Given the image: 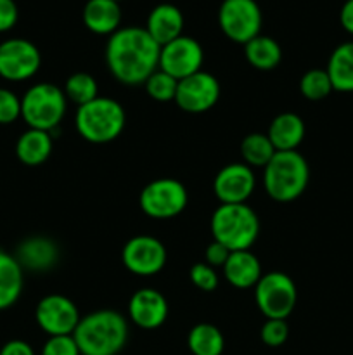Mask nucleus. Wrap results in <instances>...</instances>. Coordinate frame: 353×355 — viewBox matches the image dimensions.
<instances>
[{
    "mask_svg": "<svg viewBox=\"0 0 353 355\" xmlns=\"http://www.w3.org/2000/svg\"><path fill=\"white\" fill-rule=\"evenodd\" d=\"M161 47L145 28L125 26L114 31L106 45V62L111 75L123 85H144L159 68Z\"/></svg>",
    "mask_w": 353,
    "mask_h": 355,
    "instance_id": "nucleus-1",
    "label": "nucleus"
},
{
    "mask_svg": "<svg viewBox=\"0 0 353 355\" xmlns=\"http://www.w3.org/2000/svg\"><path fill=\"white\" fill-rule=\"evenodd\" d=\"M82 355H118L128 342V322L116 311L83 315L73 333Z\"/></svg>",
    "mask_w": 353,
    "mask_h": 355,
    "instance_id": "nucleus-2",
    "label": "nucleus"
},
{
    "mask_svg": "<svg viewBox=\"0 0 353 355\" xmlns=\"http://www.w3.org/2000/svg\"><path fill=\"white\" fill-rule=\"evenodd\" d=\"M310 180V168L298 151H277L263 168L265 193L279 203H289L305 193Z\"/></svg>",
    "mask_w": 353,
    "mask_h": 355,
    "instance_id": "nucleus-3",
    "label": "nucleus"
},
{
    "mask_svg": "<svg viewBox=\"0 0 353 355\" xmlns=\"http://www.w3.org/2000/svg\"><path fill=\"white\" fill-rule=\"evenodd\" d=\"M127 114L123 106L111 97H97L78 106L75 114V127L80 137L92 144H107L123 132Z\"/></svg>",
    "mask_w": 353,
    "mask_h": 355,
    "instance_id": "nucleus-4",
    "label": "nucleus"
},
{
    "mask_svg": "<svg viewBox=\"0 0 353 355\" xmlns=\"http://www.w3.org/2000/svg\"><path fill=\"white\" fill-rule=\"evenodd\" d=\"M213 241L221 243L230 252L249 250L260 236V218L246 203L220 205L211 215Z\"/></svg>",
    "mask_w": 353,
    "mask_h": 355,
    "instance_id": "nucleus-5",
    "label": "nucleus"
},
{
    "mask_svg": "<svg viewBox=\"0 0 353 355\" xmlns=\"http://www.w3.org/2000/svg\"><path fill=\"white\" fill-rule=\"evenodd\" d=\"M68 107L64 90L48 82L31 85L21 97V118L28 128L51 132L61 125Z\"/></svg>",
    "mask_w": 353,
    "mask_h": 355,
    "instance_id": "nucleus-6",
    "label": "nucleus"
},
{
    "mask_svg": "<svg viewBox=\"0 0 353 355\" xmlns=\"http://www.w3.org/2000/svg\"><path fill=\"white\" fill-rule=\"evenodd\" d=\"M296 284L287 274H263L255 286V302L266 319H287L296 307Z\"/></svg>",
    "mask_w": 353,
    "mask_h": 355,
    "instance_id": "nucleus-7",
    "label": "nucleus"
},
{
    "mask_svg": "<svg viewBox=\"0 0 353 355\" xmlns=\"http://www.w3.org/2000/svg\"><path fill=\"white\" fill-rule=\"evenodd\" d=\"M189 201L185 186L176 179H156L138 196L141 210L156 220H166L182 214Z\"/></svg>",
    "mask_w": 353,
    "mask_h": 355,
    "instance_id": "nucleus-8",
    "label": "nucleus"
},
{
    "mask_svg": "<svg viewBox=\"0 0 353 355\" xmlns=\"http://www.w3.org/2000/svg\"><path fill=\"white\" fill-rule=\"evenodd\" d=\"M218 24L228 40L246 45L262 31V9L256 0H224L218 9Z\"/></svg>",
    "mask_w": 353,
    "mask_h": 355,
    "instance_id": "nucleus-9",
    "label": "nucleus"
},
{
    "mask_svg": "<svg viewBox=\"0 0 353 355\" xmlns=\"http://www.w3.org/2000/svg\"><path fill=\"white\" fill-rule=\"evenodd\" d=\"M42 54L37 45L24 38H9L0 44V76L9 82H24L37 75Z\"/></svg>",
    "mask_w": 353,
    "mask_h": 355,
    "instance_id": "nucleus-10",
    "label": "nucleus"
},
{
    "mask_svg": "<svg viewBox=\"0 0 353 355\" xmlns=\"http://www.w3.org/2000/svg\"><path fill=\"white\" fill-rule=\"evenodd\" d=\"M121 260L135 276H156L166 266V248L154 236H135L121 250Z\"/></svg>",
    "mask_w": 353,
    "mask_h": 355,
    "instance_id": "nucleus-11",
    "label": "nucleus"
},
{
    "mask_svg": "<svg viewBox=\"0 0 353 355\" xmlns=\"http://www.w3.org/2000/svg\"><path fill=\"white\" fill-rule=\"evenodd\" d=\"M203 62L204 52L201 44L196 38L185 35L163 45L159 52V69L172 75L179 82L201 71Z\"/></svg>",
    "mask_w": 353,
    "mask_h": 355,
    "instance_id": "nucleus-12",
    "label": "nucleus"
},
{
    "mask_svg": "<svg viewBox=\"0 0 353 355\" xmlns=\"http://www.w3.org/2000/svg\"><path fill=\"white\" fill-rule=\"evenodd\" d=\"M37 324L48 336L73 335L78 326L80 315L75 302L69 300L64 295H47L42 298L35 311Z\"/></svg>",
    "mask_w": 353,
    "mask_h": 355,
    "instance_id": "nucleus-13",
    "label": "nucleus"
},
{
    "mask_svg": "<svg viewBox=\"0 0 353 355\" xmlns=\"http://www.w3.org/2000/svg\"><path fill=\"white\" fill-rule=\"evenodd\" d=\"M218 99H220V83L211 73L203 69L180 80L176 87L175 103L185 113H206L218 103Z\"/></svg>",
    "mask_w": 353,
    "mask_h": 355,
    "instance_id": "nucleus-14",
    "label": "nucleus"
},
{
    "mask_svg": "<svg viewBox=\"0 0 353 355\" xmlns=\"http://www.w3.org/2000/svg\"><path fill=\"white\" fill-rule=\"evenodd\" d=\"M256 179L253 168L246 163H230L217 173L213 193L220 205L246 203L255 191Z\"/></svg>",
    "mask_w": 353,
    "mask_h": 355,
    "instance_id": "nucleus-15",
    "label": "nucleus"
},
{
    "mask_svg": "<svg viewBox=\"0 0 353 355\" xmlns=\"http://www.w3.org/2000/svg\"><path fill=\"white\" fill-rule=\"evenodd\" d=\"M128 318L141 329H158L168 318V302L161 291L142 288L128 302Z\"/></svg>",
    "mask_w": 353,
    "mask_h": 355,
    "instance_id": "nucleus-16",
    "label": "nucleus"
},
{
    "mask_svg": "<svg viewBox=\"0 0 353 355\" xmlns=\"http://www.w3.org/2000/svg\"><path fill=\"white\" fill-rule=\"evenodd\" d=\"M145 30L151 35L152 40L163 47L168 42L182 37L183 31V14L173 3H158L154 9L149 12Z\"/></svg>",
    "mask_w": 353,
    "mask_h": 355,
    "instance_id": "nucleus-17",
    "label": "nucleus"
},
{
    "mask_svg": "<svg viewBox=\"0 0 353 355\" xmlns=\"http://www.w3.org/2000/svg\"><path fill=\"white\" fill-rule=\"evenodd\" d=\"M221 269H224V276L227 283L232 284L234 288H239V290L255 288L260 277L263 276L260 260L249 250L232 252Z\"/></svg>",
    "mask_w": 353,
    "mask_h": 355,
    "instance_id": "nucleus-18",
    "label": "nucleus"
},
{
    "mask_svg": "<svg viewBox=\"0 0 353 355\" xmlns=\"http://www.w3.org/2000/svg\"><path fill=\"white\" fill-rule=\"evenodd\" d=\"M120 2L114 0H87L83 7V23L96 35H113L121 24Z\"/></svg>",
    "mask_w": 353,
    "mask_h": 355,
    "instance_id": "nucleus-19",
    "label": "nucleus"
},
{
    "mask_svg": "<svg viewBox=\"0 0 353 355\" xmlns=\"http://www.w3.org/2000/svg\"><path fill=\"white\" fill-rule=\"evenodd\" d=\"M16 259L23 269L48 270L57 262L59 250L52 239L35 236L21 243Z\"/></svg>",
    "mask_w": 353,
    "mask_h": 355,
    "instance_id": "nucleus-20",
    "label": "nucleus"
},
{
    "mask_svg": "<svg viewBox=\"0 0 353 355\" xmlns=\"http://www.w3.org/2000/svg\"><path fill=\"white\" fill-rule=\"evenodd\" d=\"M270 142L275 151H296L305 139V121L296 113H280L270 123Z\"/></svg>",
    "mask_w": 353,
    "mask_h": 355,
    "instance_id": "nucleus-21",
    "label": "nucleus"
},
{
    "mask_svg": "<svg viewBox=\"0 0 353 355\" xmlns=\"http://www.w3.org/2000/svg\"><path fill=\"white\" fill-rule=\"evenodd\" d=\"M52 134L51 132L28 128L19 135L16 142V156L23 165L38 166L48 159L52 155Z\"/></svg>",
    "mask_w": 353,
    "mask_h": 355,
    "instance_id": "nucleus-22",
    "label": "nucleus"
},
{
    "mask_svg": "<svg viewBox=\"0 0 353 355\" xmlns=\"http://www.w3.org/2000/svg\"><path fill=\"white\" fill-rule=\"evenodd\" d=\"M23 270L16 257L0 250V311L19 300L24 286Z\"/></svg>",
    "mask_w": 353,
    "mask_h": 355,
    "instance_id": "nucleus-23",
    "label": "nucleus"
},
{
    "mask_svg": "<svg viewBox=\"0 0 353 355\" xmlns=\"http://www.w3.org/2000/svg\"><path fill=\"white\" fill-rule=\"evenodd\" d=\"M329 78L332 89L338 92H353V42L339 44L327 61Z\"/></svg>",
    "mask_w": 353,
    "mask_h": 355,
    "instance_id": "nucleus-24",
    "label": "nucleus"
},
{
    "mask_svg": "<svg viewBox=\"0 0 353 355\" xmlns=\"http://www.w3.org/2000/svg\"><path fill=\"white\" fill-rule=\"evenodd\" d=\"M244 55L255 69L270 71L279 66L282 59V49L272 37L260 33L244 45Z\"/></svg>",
    "mask_w": 353,
    "mask_h": 355,
    "instance_id": "nucleus-25",
    "label": "nucleus"
},
{
    "mask_svg": "<svg viewBox=\"0 0 353 355\" xmlns=\"http://www.w3.org/2000/svg\"><path fill=\"white\" fill-rule=\"evenodd\" d=\"M187 347L192 355H221L225 349V338L217 326L201 322L189 331Z\"/></svg>",
    "mask_w": 353,
    "mask_h": 355,
    "instance_id": "nucleus-26",
    "label": "nucleus"
},
{
    "mask_svg": "<svg viewBox=\"0 0 353 355\" xmlns=\"http://www.w3.org/2000/svg\"><path fill=\"white\" fill-rule=\"evenodd\" d=\"M275 153L266 134L253 132L241 141V156L249 168H265Z\"/></svg>",
    "mask_w": 353,
    "mask_h": 355,
    "instance_id": "nucleus-27",
    "label": "nucleus"
},
{
    "mask_svg": "<svg viewBox=\"0 0 353 355\" xmlns=\"http://www.w3.org/2000/svg\"><path fill=\"white\" fill-rule=\"evenodd\" d=\"M64 94L66 99L73 101L76 106H83V104L99 97V85H97V80L92 75L85 71H78L73 73L66 80Z\"/></svg>",
    "mask_w": 353,
    "mask_h": 355,
    "instance_id": "nucleus-28",
    "label": "nucleus"
},
{
    "mask_svg": "<svg viewBox=\"0 0 353 355\" xmlns=\"http://www.w3.org/2000/svg\"><path fill=\"white\" fill-rule=\"evenodd\" d=\"M301 96L308 101H322L331 96L332 83L325 69H310L300 80Z\"/></svg>",
    "mask_w": 353,
    "mask_h": 355,
    "instance_id": "nucleus-29",
    "label": "nucleus"
},
{
    "mask_svg": "<svg viewBox=\"0 0 353 355\" xmlns=\"http://www.w3.org/2000/svg\"><path fill=\"white\" fill-rule=\"evenodd\" d=\"M144 87L151 99L158 101V103H170V101H175L179 80L158 68L145 80Z\"/></svg>",
    "mask_w": 353,
    "mask_h": 355,
    "instance_id": "nucleus-30",
    "label": "nucleus"
},
{
    "mask_svg": "<svg viewBox=\"0 0 353 355\" xmlns=\"http://www.w3.org/2000/svg\"><path fill=\"white\" fill-rule=\"evenodd\" d=\"M262 342L266 347H280L286 343L287 336H289V326H287L286 319H266L262 326Z\"/></svg>",
    "mask_w": 353,
    "mask_h": 355,
    "instance_id": "nucleus-31",
    "label": "nucleus"
},
{
    "mask_svg": "<svg viewBox=\"0 0 353 355\" xmlns=\"http://www.w3.org/2000/svg\"><path fill=\"white\" fill-rule=\"evenodd\" d=\"M189 277L194 286L199 288L201 291H206V293H211L218 288L217 270H215V267L208 266L206 262L194 263L189 270Z\"/></svg>",
    "mask_w": 353,
    "mask_h": 355,
    "instance_id": "nucleus-32",
    "label": "nucleus"
},
{
    "mask_svg": "<svg viewBox=\"0 0 353 355\" xmlns=\"http://www.w3.org/2000/svg\"><path fill=\"white\" fill-rule=\"evenodd\" d=\"M21 118V99L9 89L0 87V125H9Z\"/></svg>",
    "mask_w": 353,
    "mask_h": 355,
    "instance_id": "nucleus-33",
    "label": "nucleus"
},
{
    "mask_svg": "<svg viewBox=\"0 0 353 355\" xmlns=\"http://www.w3.org/2000/svg\"><path fill=\"white\" fill-rule=\"evenodd\" d=\"M40 355H82L73 335L48 336Z\"/></svg>",
    "mask_w": 353,
    "mask_h": 355,
    "instance_id": "nucleus-34",
    "label": "nucleus"
},
{
    "mask_svg": "<svg viewBox=\"0 0 353 355\" xmlns=\"http://www.w3.org/2000/svg\"><path fill=\"white\" fill-rule=\"evenodd\" d=\"M19 10L14 0H0V33L9 31L16 26Z\"/></svg>",
    "mask_w": 353,
    "mask_h": 355,
    "instance_id": "nucleus-35",
    "label": "nucleus"
},
{
    "mask_svg": "<svg viewBox=\"0 0 353 355\" xmlns=\"http://www.w3.org/2000/svg\"><path fill=\"white\" fill-rule=\"evenodd\" d=\"M230 250L227 248V246H224L221 243L218 241H211L210 245H208L206 248V253H204V257H206V263L211 267H224L225 262L228 260V257H230Z\"/></svg>",
    "mask_w": 353,
    "mask_h": 355,
    "instance_id": "nucleus-36",
    "label": "nucleus"
},
{
    "mask_svg": "<svg viewBox=\"0 0 353 355\" xmlns=\"http://www.w3.org/2000/svg\"><path fill=\"white\" fill-rule=\"evenodd\" d=\"M0 355H35V350L24 340H10L0 349Z\"/></svg>",
    "mask_w": 353,
    "mask_h": 355,
    "instance_id": "nucleus-37",
    "label": "nucleus"
},
{
    "mask_svg": "<svg viewBox=\"0 0 353 355\" xmlns=\"http://www.w3.org/2000/svg\"><path fill=\"white\" fill-rule=\"evenodd\" d=\"M339 23L346 33L353 35V0H345L339 10Z\"/></svg>",
    "mask_w": 353,
    "mask_h": 355,
    "instance_id": "nucleus-38",
    "label": "nucleus"
},
{
    "mask_svg": "<svg viewBox=\"0 0 353 355\" xmlns=\"http://www.w3.org/2000/svg\"><path fill=\"white\" fill-rule=\"evenodd\" d=\"M114 2H121V0H114Z\"/></svg>",
    "mask_w": 353,
    "mask_h": 355,
    "instance_id": "nucleus-39",
    "label": "nucleus"
}]
</instances>
